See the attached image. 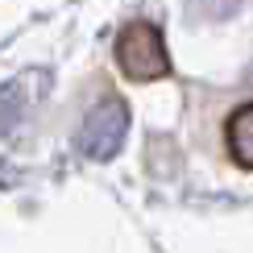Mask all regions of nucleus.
Returning <instances> with one entry per match:
<instances>
[{
	"label": "nucleus",
	"mask_w": 253,
	"mask_h": 253,
	"mask_svg": "<svg viewBox=\"0 0 253 253\" xmlns=\"http://www.w3.org/2000/svg\"><path fill=\"white\" fill-rule=\"evenodd\" d=\"M112 62L121 79L129 83H158L170 75V54H166L162 29L154 21H129L112 42Z\"/></svg>",
	"instance_id": "obj_1"
},
{
	"label": "nucleus",
	"mask_w": 253,
	"mask_h": 253,
	"mask_svg": "<svg viewBox=\"0 0 253 253\" xmlns=\"http://www.w3.org/2000/svg\"><path fill=\"white\" fill-rule=\"evenodd\" d=\"M216 158L241 174H253V96L224 100V108L212 121Z\"/></svg>",
	"instance_id": "obj_2"
}]
</instances>
